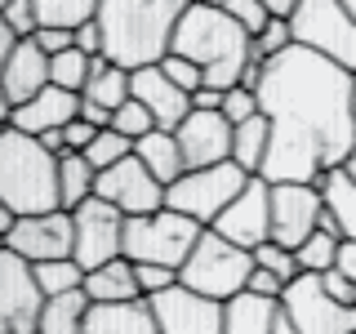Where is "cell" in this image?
<instances>
[{
    "instance_id": "1",
    "label": "cell",
    "mask_w": 356,
    "mask_h": 334,
    "mask_svg": "<svg viewBox=\"0 0 356 334\" xmlns=\"http://www.w3.org/2000/svg\"><path fill=\"white\" fill-rule=\"evenodd\" d=\"M259 111L272 120L263 174L267 183H316L356 148V76L321 54L289 45L263 67Z\"/></svg>"
},
{
    "instance_id": "2",
    "label": "cell",
    "mask_w": 356,
    "mask_h": 334,
    "mask_svg": "<svg viewBox=\"0 0 356 334\" xmlns=\"http://www.w3.org/2000/svg\"><path fill=\"white\" fill-rule=\"evenodd\" d=\"M192 0H98V27H103V58L138 72L156 67L170 54L178 18Z\"/></svg>"
},
{
    "instance_id": "3",
    "label": "cell",
    "mask_w": 356,
    "mask_h": 334,
    "mask_svg": "<svg viewBox=\"0 0 356 334\" xmlns=\"http://www.w3.org/2000/svg\"><path fill=\"white\" fill-rule=\"evenodd\" d=\"M170 54L192 58L205 72L209 89H232V85H241V72L250 67V31L232 14H222V9L187 5V14L178 18Z\"/></svg>"
},
{
    "instance_id": "4",
    "label": "cell",
    "mask_w": 356,
    "mask_h": 334,
    "mask_svg": "<svg viewBox=\"0 0 356 334\" xmlns=\"http://www.w3.org/2000/svg\"><path fill=\"white\" fill-rule=\"evenodd\" d=\"M0 200L18 218L63 209L58 196V156L44 152L40 138L9 125L0 134Z\"/></svg>"
},
{
    "instance_id": "5",
    "label": "cell",
    "mask_w": 356,
    "mask_h": 334,
    "mask_svg": "<svg viewBox=\"0 0 356 334\" xmlns=\"http://www.w3.org/2000/svg\"><path fill=\"white\" fill-rule=\"evenodd\" d=\"M250 272H254V254L232 245L227 237H218L214 228H205L200 241L192 245V254H187V263L178 267V281L205 299L227 303V299L250 289Z\"/></svg>"
},
{
    "instance_id": "6",
    "label": "cell",
    "mask_w": 356,
    "mask_h": 334,
    "mask_svg": "<svg viewBox=\"0 0 356 334\" xmlns=\"http://www.w3.org/2000/svg\"><path fill=\"white\" fill-rule=\"evenodd\" d=\"M289 31L294 45L356 76V18L343 9V0H298L289 14Z\"/></svg>"
},
{
    "instance_id": "7",
    "label": "cell",
    "mask_w": 356,
    "mask_h": 334,
    "mask_svg": "<svg viewBox=\"0 0 356 334\" xmlns=\"http://www.w3.org/2000/svg\"><path fill=\"white\" fill-rule=\"evenodd\" d=\"M200 223L178 214V209H156V214L125 218V259L129 263H165V267H183L192 245L200 241Z\"/></svg>"
},
{
    "instance_id": "8",
    "label": "cell",
    "mask_w": 356,
    "mask_h": 334,
    "mask_svg": "<svg viewBox=\"0 0 356 334\" xmlns=\"http://www.w3.org/2000/svg\"><path fill=\"white\" fill-rule=\"evenodd\" d=\"M245 183H250V174L236 161L209 165V170H183L165 187V205L187 214V218H196L200 228H214V218L245 192Z\"/></svg>"
},
{
    "instance_id": "9",
    "label": "cell",
    "mask_w": 356,
    "mask_h": 334,
    "mask_svg": "<svg viewBox=\"0 0 356 334\" xmlns=\"http://www.w3.org/2000/svg\"><path fill=\"white\" fill-rule=\"evenodd\" d=\"M72 228H76V245H72V259L94 272L111 259L125 254V214L116 205H107L103 196H89L85 205L72 209Z\"/></svg>"
},
{
    "instance_id": "10",
    "label": "cell",
    "mask_w": 356,
    "mask_h": 334,
    "mask_svg": "<svg viewBox=\"0 0 356 334\" xmlns=\"http://www.w3.org/2000/svg\"><path fill=\"white\" fill-rule=\"evenodd\" d=\"M281 308L294 321L298 334H356V308L334 303L325 294V285H321V276H312V272L285 285Z\"/></svg>"
},
{
    "instance_id": "11",
    "label": "cell",
    "mask_w": 356,
    "mask_h": 334,
    "mask_svg": "<svg viewBox=\"0 0 356 334\" xmlns=\"http://www.w3.org/2000/svg\"><path fill=\"white\" fill-rule=\"evenodd\" d=\"M143 303L152 308V321L161 334H222V303L187 289L183 281L143 299Z\"/></svg>"
},
{
    "instance_id": "12",
    "label": "cell",
    "mask_w": 356,
    "mask_h": 334,
    "mask_svg": "<svg viewBox=\"0 0 356 334\" xmlns=\"http://www.w3.org/2000/svg\"><path fill=\"white\" fill-rule=\"evenodd\" d=\"M44 294L36 289L31 263L14 250H0V334H36Z\"/></svg>"
},
{
    "instance_id": "13",
    "label": "cell",
    "mask_w": 356,
    "mask_h": 334,
    "mask_svg": "<svg viewBox=\"0 0 356 334\" xmlns=\"http://www.w3.org/2000/svg\"><path fill=\"white\" fill-rule=\"evenodd\" d=\"M94 196H103L107 205H116L125 218H138V214H156V209H165V183H156L152 170L138 161V156H125V161H116L111 170L98 174Z\"/></svg>"
},
{
    "instance_id": "14",
    "label": "cell",
    "mask_w": 356,
    "mask_h": 334,
    "mask_svg": "<svg viewBox=\"0 0 356 334\" xmlns=\"http://www.w3.org/2000/svg\"><path fill=\"white\" fill-rule=\"evenodd\" d=\"M214 232L227 237L232 245H241V250H250V254L263 241H272V183L267 178H250L245 192L214 218Z\"/></svg>"
},
{
    "instance_id": "15",
    "label": "cell",
    "mask_w": 356,
    "mask_h": 334,
    "mask_svg": "<svg viewBox=\"0 0 356 334\" xmlns=\"http://www.w3.org/2000/svg\"><path fill=\"white\" fill-rule=\"evenodd\" d=\"M5 245L27 263H54V259H72L76 228L67 209H49V214H27L18 218V228L5 237Z\"/></svg>"
},
{
    "instance_id": "16",
    "label": "cell",
    "mask_w": 356,
    "mask_h": 334,
    "mask_svg": "<svg viewBox=\"0 0 356 334\" xmlns=\"http://www.w3.org/2000/svg\"><path fill=\"white\" fill-rule=\"evenodd\" d=\"M232 120L222 111H187V120L174 129L183 170H209V165L232 161Z\"/></svg>"
},
{
    "instance_id": "17",
    "label": "cell",
    "mask_w": 356,
    "mask_h": 334,
    "mask_svg": "<svg viewBox=\"0 0 356 334\" xmlns=\"http://www.w3.org/2000/svg\"><path fill=\"white\" fill-rule=\"evenodd\" d=\"M321 223L316 183H272V241L298 250Z\"/></svg>"
},
{
    "instance_id": "18",
    "label": "cell",
    "mask_w": 356,
    "mask_h": 334,
    "mask_svg": "<svg viewBox=\"0 0 356 334\" xmlns=\"http://www.w3.org/2000/svg\"><path fill=\"white\" fill-rule=\"evenodd\" d=\"M129 81H134V98H138V103L152 111L156 129H170V134H174V129L187 120V111H192V94H187V89H178L170 76L161 72V63L129 72Z\"/></svg>"
},
{
    "instance_id": "19",
    "label": "cell",
    "mask_w": 356,
    "mask_h": 334,
    "mask_svg": "<svg viewBox=\"0 0 356 334\" xmlns=\"http://www.w3.org/2000/svg\"><path fill=\"white\" fill-rule=\"evenodd\" d=\"M44 85H49V54H44L36 40H18L14 54L0 67V89H5V98L14 107H22V103H31Z\"/></svg>"
},
{
    "instance_id": "20",
    "label": "cell",
    "mask_w": 356,
    "mask_h": 334,
    "mask_svg": "<svg viewBox=\"0 0 356 334\" xmlns=\"http://www.w3.org/2000/svg\"><path fill=\"white\" fill-rule=\"evenodd\" d=\"M81 116V94H72V89H58V85H44L31 103L14 107V129L31 134V138H40V134L49 129H63L72 125V120Z\"/></svg>"
},
{
    "instance_id": "21",
    "label": "cell",
    "mask_w": 356,
    "mask_h": 334,
    "mask_svg": "<svg viewBox=\"0 0 356 334\" xmlns=\"http://www.w3.org/2000/svg\"><path fill=\"white\" fill-rule=\"evenodd\" d=\"M85 294L94 303H138L143 289H138V276H134V263L120 254V259L85 272Z\"/></svg>"
},
{
    "instance_id": "22",
    "label": "cell",
    "mask_w": 356,
    "mask_h": 334,
    "mask_svg": "<svg viewBox=\"0 0 356 334\" xmlns=\"http://www.w3.org/2000/svg\"><path fill=\"white\" fill-rule=\"evenodd\" d=\"M281 299H263V294H236L222 303V334H272Z\"/></svg>"
},
{
    "instance_id": "23",
    "label": "cell",
    "mask_w": 356,
    "mask_h": 334,
    "mask_svg": "<svg viewBox=\"0 0 356 334\" xmlns=\"http://www.w3.org/2000/svg\"><path fill=\"white\" fill-rule=\"evenodd\" d=\"M316 192H321V209L334 218L339 237L343 241H356V183L343 174V165L316 178Z\"/></svg>"
},
{
    "instance_id": "24",
    "label": "cell",
    "mask_w": 356,
    "mask_h": 334,
    "mask_svg": "<svg viewBox=\"0 0 356 334\" xmlns=\"http://www.w3.org/2000/svg\"><path fill=\"white\" fill-rule=\"evenodd\" d=\"M85 334H161V330L152 321V308L138 299V303H94Z\"/></svg>"
},
{
    "instance_id": "25",
    "label": "cell",
    "mask_w": 356,
    "mask_h": 334,
    "mask_svg": "<svg viewBox=\"0 0 356 334\" xmlns=\"http://www.w3.org/2000/svg\"><path fill=\"white\" fill-rule=\"evenodd\" d=\"M89 312H94V299L85 294V285L72 289V294H54V299H44V308H40L36 334H85Z\"/></svg>"
},
{
    "instance_id": "26",
    "label": "cell",
    "mask_w": 356,
    "mask_h": 334,
    "mask_svg": "<svg viewBox=\"0 0 356 334\" xmlns=\"http://www.w3.org/2000/svg\"><path fill=\"white\" fill-rule=\"evenodd\" d=\"M81 98H89V103H98L107 111H116V107H125L134 98V81H129L125 67L107 63L103 54H98V58H89V85H85Z\"/></svg>"
},
{
    "instance_id": "27",
    "label": "cell",
    "mask_w": 356,
    "mask_h": 334,
    "mask_svg": "<svg viewBox=\"0 0 356 334\" xmlns=\"http://www.w3.org/2000/svg\"><path fill=\"white\" fill-rule=\"evenodd\" d=\"M267 143H272V120L259 111V116L241 120V125L232 129V161H236L250 178H259L263 161H267Z\"/></svg>"
},
{
    "instance_id": "28",
    "label": "cell",
    "mask_w": 356,
    "mask_h": 334,
    "mask_svg": "<svg viewBox=\"0 0 356 334\" xmlns=\"http://www.w3.org/2000/svg\"><path fill=\"white\" fill-rule=\"evenodd\" d=\"M134 156H138L143 165L152 170V178L156 183H165L170 187L178 174H183V156H178V138L170 129H152L147 138H138L134 143Z\"/></svg>"
},
{
    "instance_id": "29",
    "label": "cell",
    "mask_w": 356,
    "mask_h": 334,
    "mask_svg": "<svg viewBox=\"0 0 356 334\" xmlns=\"http://www.w3.org/2000/svg\"><path fill=\"white\" fill-rule=\"evenodd\" d=\"M94 183H98V170L85 161V152H63L58 156V196H63L67 214L94 196Z\"/></svg>"
},
{
    "instance_id": "30",
    "label": "cell",
    "mask_w": 356,
    "mask_h": 334,
    "mask_svg": "<svg viewBox=\"0 0 356 334\" xmlns=\"http://www.w3.org/2000/svg\"><path fill=\"white\" fill-rule=\"evenodd\" d=\"M31 5H36L40 27L76 31V27H85V22L98 18V0H31Z\"/></svg>"
},
{
    "instance_id": "31",
    "label": "cell",
    "mask_w": 356,
    "mask_h": 334,
    "mask_svg": "<svg viewBox=\"0 0 356 334\" xmlns=\"http://www.w3.org/2000/svg\"><path fill=\"white\" fill-rule=\"evenodd\" d=\"M31 276H36V289L44 299L54 294H72V289L85 285V267L76 259H54V263H31Z\"/></svg>"
},
{
    "instance_id": "32",
    "label": "cell",
    "mask_w": 356,
    "mask_h": 334,
    "mask_svg": "<svg viewBox=\"0 0 356 334\" xmlns=\"http://www.w3.org/2000/svg\"><path fill=\"white\" fill-rule=\"evenodd\" d=\"M294 259H298V267H303V272H312V276L330 272L334 259H339V237H334V232H325V228H316V232H312V237L294 250Z\"/></svg>"
},
{
    "instance_id": "33",
    "label": "cell",
    "mask_w": 356,
    "mask_h": 334,
    "mask_svg": "<svg viewBox=\"0 0 356 334\" xmlns=\"http://www.w3.org/2000/svg\"><path fill=\"white\" fill-rule=\"evenodd\" d=\"M49 85L72 89V94H85V85H89V58H85L81 49L54 54V58H49Z\"/></svg>"
},
{
    "instance_id": "34",
    "label": "cell",
    "mask_w": 356,
    "mask_h": 334,
    "mask_svg": "<svg viewBox=\"0 0 356 334\" xmlns=\"http://www.w3.org/2000/svg\"><path fill=\"white\" fill-rule=\"evenodd\" d=\"M289 45H294V31H289V18H272V22H267V27L259 31V36L250 40V58L267 67L272 58H281V54L289 49Z\"/></svg>"
},
{
    "instance_id": "35",
    "label": "cell",
    "mask_w": 356,
    "mask_h": 334,
    "mask_svg": "<svg viewBox=\"0 0 356 334\" xmlns=\"http://www.w3.org/2000/svg\"><path fill=\"white\" fill-rule=\"evenodd\" d=\"M125 156H134V143L125 138V134H116V129H98V138L85 148V161L94 165L98 174L111 170L116 161H125Z\"/></svg>"
},
{
    "instance_id": "36",
    "label": "cell",
    "mask_w": 356,
    "mask_h": 334,
    "mask_svg": "<svg viewBox=\"0 0 356 334\" xmlns=\"http://www.w3.org/2000/svg\"><path fill=\"white\" fill-rule=\"evenodd\" d=\"M254 267H267V272H272V276H281L285 285L303 276V267H298L294 250H285V245H276V241H263L259 250H254Z\"/></svg>"
},
{
    "instance_id": "37",
    "label": "cell",
    "mask_w": 356,
    "mask_h": 334,
    "mask_svg": "<svg viewBox=\"0 0 356 334\" xmlns=\"http://www.w3.org/2000/svg\"><path fill=\"white\" fill-rule=\"evenodd\" d=\"M111 129L116 134H125L129 143H138V138H147V134L156 129V120H152V111L138 103V98H129L125 107H116L111 111Z\"/></svg>"
},
{
    "instance_id": "38",
    "label": "cell",
    "mask_w": 356,
    "mask_h": 334,
    "mask_svg": "<svg viewBox=\"0 0 356 334\" xmlns=\"http://www.w3.org/2000/svg\"><path fill=\"white\" fill-rule=\"evenodd\" d=\"M222 14H232V18H236L241 27L250 31V40L259 36V31H263V27H267L272 18H276L272 9L263 5V0H227V5H222Z\"/></svg>"
},
{
    "instance_id": "39",
    "label": "cell",
    "mask_w": 356,
    "mask_h": 334,
    "mask_svg": "<svg viewBox=\"0 0 356 334\" xmlns=\"http://www.w3.org/2000/svg\"><path fill=\"white\" fill-rule=\"evenodd\" d=\"M161 72L170 76L178 89H187V94H196V89L205 85V72H200L192 58H183V54H165V58H161Z\"/></svg>"
},
{
    "instance_id": "40",
    "label": "cell",
    "mask_w": 356,
    "mask_h": 334,
    "mask_svg": "<svg viewBox=\"0 0 356 334\" xmlns=\"http://www.w3.org/2000/svg\"><path fill=\"white\" fill-rule=\"evenodd\" d=\"M134 276H138L143 299H152V294H161V289L178 285V267H165V263H134Z\"/></svg>"
},
{
    "instance_id": "41",
    "label": "cell",
    "mask_w": 356,
    "mask_h": 334,
    "mask_svg": "<svg viewBox=\"0 0 356 334\" xmlns=\"http://www.w3.org/2000/svg\"><path fill=\"white\" fill-rule=\"evenodd\" d=\"M222 116H227L232 125L259 116V94H254V89H245V85H232L227 94H222Z\"/></svg>"
},
{
    "instance_id": "42",
    "label": "cell",
    "mask_w": 356,
    "mask_h": 334,
    "mask_svg": "<svg viewBox=\"0 0 356 334\" xmlns=\"http://www.w3.org/2000/svg\"><path fill=\"white\" fill-rule=\"evenodd\" d=\"M0 18H5V27L14 31L18 40H31V36H36V27H40V22H36V5H31V0H9Z\"/></svg>"
},
{
    "instance_id": "43",
    "label": "cell",
    "mask_w": 356,
    "mask_h": 334,
    "mask_svg": "<svg viewBox=\"0 0 356 334\" xmlns=\"http://www.w3.org/2000/svg\"><path fill=\"white\" fill-rule=\"evenodd\" d=\"M321 285H325V294L334 299V303H348V308H356V281H348V276H343L339 267L321 272Z\"/></svg>"
},
{
    "instance_id": "44",
    "label": "cell",
    "mask_w": 356,
    "mask_h": 334,
    "mask_svg": "<svg viewBox=\"0 0 356 334\" xmlns=\"http://www.w3.org/2000/svg\"><path fill=\"white\" fill-rule=\"evenodd\" d=\"M31 40H36L49 58H54V54H63V49H76L72 31H63V27H36V36H31Z\"/></svg>"
},
{
    "instance_id": "45",
    "label": "cell",
    "mask_w": 356,
    "mask_h": 334,
    "mask_svg": "<svg viewBox=\"0 0 356 334\" xmlns=\"http://www.w3.org/2000/svg\"><path fill=\"white\" fill-rule=\"evenodd\" d=\"M72 40H76V49H81L85 58H98V54H103V27H98V18L85 22V27H76Z\"/></svg>"
},
{
    "instance_id": "46",
    "label": "cell",
    "mask_w": 356,
    "mask_h": 334,
    "mask_svg": "<svg viewBox=\"0 0 356 334\" xmlns=\"http://www.w3.org/2000/svg\"><path fill=\"white\" fill-rule=\"evenodd\" d=\"M94 138H98V129L89 125V120H81V116H76L72 125H63V143H67V152H85Z\"/></svg>"
},
{
    "instance_id": "47",
    "label": "cell",
    "mask_w": 356,
    "mask_h": 334,
    "mask_svg": "<svg viewBox=\"0 0 356 334\" xmlns=\"http://www.w3.org/2000/svg\"><path fill=\"white\" fill-rule=\"evenodd\" d=\"M250 294L281 299V294H285V281H281V276H272L267 267H254V272H250Z\"/></svg>"
},
{
    "instance_id": "48",
    "label": "cell",
    "mask_w": 356,
    "mask_h": 334,
    "mask_svg": "<svg viewBox=\"0 0 356 334\" xmlns=\"http://www.w3.org/2000/svg\"><path fill=\"white\" fill-rule=\"evenodd\" d=\"M222 94H227V89H209V85H200L196 94H192V107H196V111H222Z\"/></svg>"
},
{
    "instance_id": "49",
    "label": "cell",
    "mask_w": 356,
    "mask_h": 334,
    "mask_svg": "<svg viewBox=\"0 0 356 334\" xmlns=\"http://www.w3.org/2000/svg\"><path fill=\"white\" fill-rule=\"evenodd\" d=\"M81 120H89L94 129H111V111L98 107V103H89V98H81Z\"/></svg>"
},
{
    "instance_id": "50",
    "label": "cell",
    "mask_w": 356,
    "mask_h": 334,
    "mask_svg": "<svg viewBox=\"0 0 356 334\" xmlns=\"http://www.w3.org/2000/svg\"><path fill=\"white\" fill-rule=\"evenodd\" d=\"M334 267H339L348 281H356V241H339V259H334Z\"/></svg>"
},
{
    "instance_id": "51",
    "label": "cell",
    "mask_w": 356,
    "mask_h": 334,
    "mask_svg": "<svg viewBox=\"0 0 356 334\" xmlns=\"http://www.w3.org/2000/svg\"><path fill=\"white\" fill-rule=\"evenodd\" d=\"M14 45H18V36H14V31L5 27V18H0V67H5V58L14 54Z\"/></svg>"
},
{
    "instance_id": "52",
    "label": "cell",
    "mask_w": 356,
    "mask_h": 334,
    "mask_svg": "<svg viewBox=\"0 0 356 334\" xmlns=\"http://www.w3.org/2000/svg\"><path fill=\"white\" fill-rule=\"evenodd\" d=\"M14 228H18V214H14V209L5 205V200H0V237H9Z\"/></svg>"
},
{
    "instance_id": "53",
    "label": "cell",
    "mask_w": 356,
    "mask_h": 334,
    "mask_svg": "<svg viewBox=\"0 0 356 334\" xmlns=\"http://www.w3.org/2000/svg\"><path fill=\"white\" fill-rule=\"evenodd\" d=\"M9 125H14V103L5 98V89H0V134H5Z\"/></svg>"
},
{
    "instance_id": "54",
    "label": "cell",
    "mask_w": 356,
    "mask_h": 334,
    "mask_svg": "<svg viewBox=\"0 0 356 334\" xmlns=\"http://www.w3.org/2000/svg\"><path fill=\"white\" fill-rule=\"evenodd\" d=\"M263 5L272 9L276 18H289V14H294V5H298V0H263Z\"/></svg>"
},
{
    "instance_id": "55",
    "label": "cell",
    "mask_w": 356,
    "mask_h": 334,
    "mask_svg": "<svg viewBox=\"0 0 356 334\" xmlns=\"http://www.w3.org/2000/svg\"><path fill=\"white\" fill-rule=\"evenodd\" d=\"M272 334H298V330H294V321L285 317V308L276 312V326H272Z\"/></svg>"
},
{
    "instance_id": "56",
    "label": "cell",
    "mask_w": 356,
    "mask_h": 334,
    "mask_svg": "<svg viewBox=\"0 0 356 334\" xmlns=\"http://www.w3.org/2000/svg\"><path fill=\"white\" fill-rule=\"evenodd\" d=\"M343 174H348V178H352V183H356V148L348 152V161H343Z\"/></svg>"
},
{
    "instance_id": "57",
    "label": "cell",
    "mask_w": 356,
    "mask_h": 334,
    "mask_svg": "<svg viewBox=\"0 0 356 334\" xmlns=\"http://www.w3.org/2000/svg\"><path fill=\"white\" fill-rule=\"evenodd\" d=\"M192 5H209V9H222L227 0H192Z\"/></svg>"
},
{
    "instance_id": "58",
    "label": "cell",
    "mask_w": 356,
    "mask_h": 334,
    "mask_svg": "<svg viewBox=\"0 0 356 334\" xmlns=\"http://www.w3.org/2000/svg\"><path fill=\"white\" fill-rule=\"evenodd\" d=\"M343 9H348V14L356 18V0H343Z\"/></svg>"
},
{
    "instance_id": "59",
    "label": "cell",
    "mask_w": 356,
    "mask_h": 334,
    "mask_svg": "<svg viewBox=\"0 0 356 334\" xmlns=\"http://www.w3.org/2000/svg\"><path fill=\"white\" fill-rule=\"evenodd\" d=\"M5 5H9V0H0V14H5Z\"/></svg>"
},
{
    "instance_id": "60",
    "label": "cell",
    "mask_w": 356,
    "mask_h": 334,
    "mask_svg": "<svg viewBox=\"0 0 356 334\" xmlns=\"http://www.w3.org/2000/svg\"><path fill=\"white\" fill-rule=\"evenodd\" d=\"M0 250H5V237H0Z\"/></svg>"
}]
</instances>
